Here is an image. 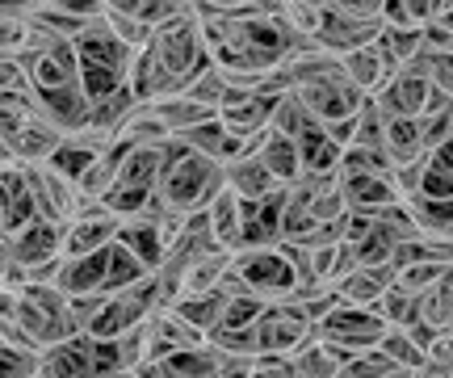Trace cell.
<instances>
[{
  "label": "cell",
  "mask_w": 453,
  "mask_h": 378,
  "mask_svg": "<svg viewBox=\"0 0 453 378\" xmlns=\"http://www.w3.org/2000/svg\"><path fill=\"white\" fill-rule=\"evenodd\" d=\"M160 185H156V206L180 219H194L226 189L223 165L206 156H194L180 139H168L160 148Z\"/></svg>",
  "instance_id": "obj_1"
},
{
  "label": "cell",
  "mask_w": 453,
  "mask_h": 378,
  "mask_svg": "<svg viewBox=\"0 0 453 378\" xmlns=\"http://www.w3.org/2000/svg\"><path fill=\"white\" fill-rule=\"evenodd\" d=\"M147 50L156 55V64L177 81V89L185 93L189 84L211 67V50H206V34H202V17L194 4H180L177 17H168L164 26L151 30Z\"/></svg>",
  "instance_id": "obj_2"
},
{
  "label": "cell",
  "mask_w": 453,
  "mask_h": 378,
  "mask_svg": "<svg viewBox=\"0 0 453 378\" xmlns=\"http://www.w3.org/2000/svg\"><path fill=\"white\" fill-rule=\"evenodd\" d=\"M231 278L240 282L248 295H257L265 307L269 303H286L298 290V278H294L281 248H240L231 257Z\"/></svg>",
  "instance_id": "obj_3"
},
{
  "label": "cell",
  "mask_w": 453,
  "mask_h": 378,
  "mask_svg": "<svg viewBox=\"0 0 453 378\" xmlns=\"http://www.w3.org/2000/svg\"><path fill=\"white\" fill-rule=\"evenodd\" d=\"M382 34V4H327L324 30H319V50L332 59H344L353 50H365Z\"/></svg>",
  "instance_id": "obj_4"
},
{
  "label": "cell",
  "mask_w": 453,
  "mask_h": 378,
  "mask_svg": "<svg viewBox=\"0 0 453 378\" xmlns=\"http://www.w3.org/2000/svg\"><path fill=\"white\" fill-rule=\"evenodd\" d=\"M315 336L327 341L332 349L344 353V362H353L361 353H370V349L382 345V336H387V324H382V315L378 312H365V307H344L340 303L336 312H327L319 324H315Z\"/></svg>",
  "instance_id": "obj_5"
},
{
  "label": "cell",
  "mask_w": 453,
  "mask_h": 378,
  "mask_svg": "<svg viewBox=\"0 0 453 378\" xmlns=\"http://www.w3.org/2000/svg\"><path fill=\"white\" fill-rule=\"evenodd\" d=\"M294 97L307 105V114L315 118L324 131L327 127H336V122H349V118L361 110V101H370V97H361L353 84L340 76V64H336V72H327V76H319V81L294 89Z\"/></svg>",
  "instance_id": "obj_6"
},
{
  "label": "cell",
  "mask_w": 453,
  "mask_h": 378,
  "mask_svg": "<svg viewBox=\"0 0 453 378\" xmlns=\"http://www.w3.org/2000/svg\"><path fill=\"white\" fill-rule=\"evenodd\" d=\"M260 341V353H277V358H290L298 345H307L315 336V324H311L303 312H294L290 303H269L260 320L252 324Z\"/></svg>",
  "instance_id": "obj_7"
},
{
  "label": "cell",
  "mask_w": 453,
  "mask_h": 378,
  "mask_svg": "<svg viewBox=\"0 0 453 378\" xmlns=\"http://www.w3.org/2000/svg\"><path fill=\"white\" fill-rule=\"evenodd\" d=\"M340 197H344V211L357 214H382L395 202H403L395 189V177H373V173H336Z\"/></svg>",
  "instance_id": "obj_8"
},
{
  "label": "cell",
  "mask_w": 453,
  "mask_h": 378,
  "mask_svg": "<svg viewBox=\"0 0 453 378\" xmlns=\"http://www.w3.org/2000/svg\"><path fill=\"white\" fill-rule=\"evenodd\" d=\"M59 235H64V228H55V223H47V219H38V223H30V228H21L17 235H9L4 240V252H9V265H17V269H38V265H47L59 257Z\"/></svg>",
  "instance_id": "obj_9"
},
{
  "label": "cell",
  "mask_w": 453,
  "mask_h": 378,
  "mask_svg": "<svg viewBox=\"0 0 453 378\" xmlns=\"http://www.w3.org/2000/svg\"><path fill=\"white\" fill-rule=\"evenodd\" d=\"M252 148H257V139H252ZM226 177V189L240 197L243 206H257V202H265V197L281 194V185L269 177V168L257 160V151H248V156H240V160H231V165L223 168Z\"/></svg>",
  "instance_id": "obj_10"
},
{
  "label": "cell",
  "mask_w": 453,
  "mask_h": 378,
  "mask_svg": "<svg viewBox=\"0 0 453 378\" xmlns=\"http://www.w3.org/2000/svg\"><path fill=\"white\" fill-rule=\"evenodd\" d=\"M340 160H344V148H340L324 127H315V131H307L298 139V177L327 181V177L340 173Z\"/></svg>",
  "instance_id": "obj_11"
},
{
  "label": "cell",
  "mask_w": 453,
  "mask_h": 378,
  "mask_svg": "<svg viewBox=\"0 0 453 378\" xmlns=\"http://www.w3.org/2000/svg\"><path fill=\"white\" fill-rule=\"evenodd\" d=\"M395 286V269H353L349 278H340L332 290L344 307H365V312H378V303L387 298V290Z\"/></svg>",
  "instance_id": "obj_12"
},
{
  "label": "cell",
  "mask_w": 453,
  "mask_h": 378,
  "mask_svg": "<svg viewBox=\"0 0 453 378\" xmlns=\"http://www.w3.org/2000/svg\"><path fill=\"white\" fill-rule=\"evenodd\" d=\"M281 211H286V189L265 197L257 206H243V240L240 248H277L281 244Z\"/></svg>",
  "instance_id": "obj_13"
},
{
  "label": "cell",
  "mask_w": 453,
  "mask_h": 378,
  "mask_svg": "<svg viewBox=\"0 0 453 378\" xmlns=\"http://www.w3.org/2000/svg\"><path fill=\"white\" fill-rule=\"evenodd\" d=\"M336 64H340V76L353 84L361 97H373V93L390 81V72H395V67L387 64V55L378 50V42H373V47H365V50L344 55V59H336Z\"/></svg>",
  "instance_id": "obj_14"
},
{
  "label": "cell",
  "mask_w": 453,
  "mask_h": 378,
  "mask_svg": "<svg viewBox=\"0 0 453 378\" xmlns=\"http://www.w3.org/2000/svg\"><path fill=\"white\" fill-rule=\"evenodd\" d=\"M257 160L265 168H269V177H273L281 189H290L294 181H298V143L294 139H286V135H277L273 127L265 135H257Z\"/></svg>",
  "instance_id": "obj_15"
},
{
  "label": "cell",
  "mask_w": 453,
  "mask_h": 378,
  "mask_svg": "<svg viewBox=\"0 0 453 378\" xmlns=\"http://www.w3.org/2000/svg\"><path fill=\"white\" fill-rule=\"evenodd\" d=\"M206 223H211L214 244L226 248V252H240V240H243V202L231 194V189H223V194L206 206Z\"/></svg>",
  "instance_id": "obj_16"
},
{
  "label": "cell",
  "mask_w": 453,
  "mask_h": 378,
  "mask_svg": "<svg viewBox=\"0 0 453 378\" xmlns=\"http://www.w3.org/2000/svg\"><path fill=\"white\" fill-rule=\"evenodd\" d=\"M294 362V378H340V370H344V353L340 349H332L327 341H319V336H311L307 345H298L290 353Z\"/></svg>",
  "instance_id": "obj_17"
},
{
  "label": "cell",
  "mask_w": 453,
  "mask_h": 378,
  "mask_svg": "<svg viewBox=\"0 0 453 378\" xmlns=\"http://www.w3.org/2000/svg\"><path fill=\"white\" fill-rule=\"evenodd\" d=\"M378 349H382L399 370H407V374H411V370H420V366H428V353L416 345V336H411L407 328H387V336H382V345Z\"/></svg>",
  "instance_id": "obj_18"
},
{
  "label": "cell",
  "mask_w": 453,
  "mask_h": 378,
  "mask_svg": "<svg viewBox=\"0 0 453 378\" xmlns=\"http://www.w3.org/2000/svg\"><path fill=\"white\" fill-rule=\"evenodd\" d=\"M395 374H399V366L390 362L382 349H370V353L353 358V362L340 370V378H395Z\"/></svg>",
  "instance_id": "obj_19"
},
{
  "label": "cell",
  "mask_w": 453,
  "mask_h": 378,
  "mask_svg": "<svg viewBox=\"0 0 453 378\" xmlns=\"http://www.w3.org/2000/svg\"><path fill=\"white\" fill-rule=\"evenodd\" d=\"M252 378H294L290 358H277V353H260L252 366Z\"/></svg>",
  "instance_id": "obj_20"
},
{
  "label": "cell",
  "mask_w": 453,
  "mask_h": 378,
  "mask_svg": "<svg viewBox=\"0 0 453 378\" xmlns=\"http://www.w3.org/2000/svg\"><path fill=\"white\" fill-rule=\"evenodd\" d=\"M433 89H437L441 97L453 101V55H441V59H433Z\"/></svg>",
  "instance_id": "obj_21"
},
{
  "label": "cell",
  "mask_w": 453,
  "mask_h": 378,
  "mask_svg": "<svg viewBox=\"0 0 453 378\" xmlns=\"http://www.w3.org/2000/svg\"><path fill=\"white\" fill-rule=\"evenodd\" d=\"M411 378H453V370L441 362H428V366H420V370H411Z\"/></svg>",
  "instance_id": "obj_22"
},
{
  "label": "cell",
  "mask_w": 453,
  "mask_h": 378,
  "mask_svg": "<svg viewBox=\"0 0 453 378\" xmlns=\"http://www.w3.org/2000/svg\"><path fill=\"white\" fill-rule=\"evenodd\" d=\"M4 274H9V252H4V244H0V286H4Z\"/></svg>",
  "instance_id": "obj_23"
}]
</instances>
